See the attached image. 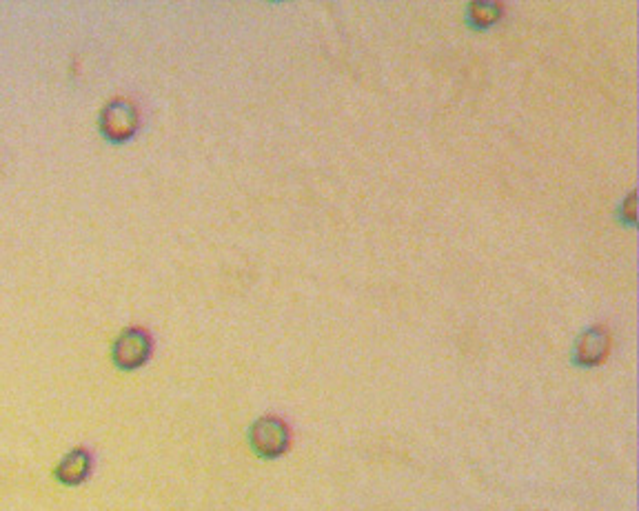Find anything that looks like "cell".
I'll return each instance as SVG.
<instances>
[{
	"mask_svg": "<svg viewBox=\"0 0 639 511\" xmlns=\"http://www.w3.org/2000/svg\"><path fill=\"white\" fill-rule=\"evenodd\" d=\"M154 354V338L142 327H127L111 345V360L120 372H136Z\"/></svg>",
	"mask_w": 639,
	"mask_h": 511,
	"instance_id": "6da1fadb",
	"label": "cell"
},
{
	"mask_svg": "<svg viewBox=\"0 0 639 511\" xmlns=\"http://www.w3.org/2000/svg\"><path fill=\"white\" fill-rule=\"evenodd\" d=\"M91 472H94V454L89 447L78 445L58 460L54 467V480L65 487L85 485Z\"/></svg>",
	"mask_w": 639,
	"mask_h": 511,
	"instance_id": "277c9868",
	"label": "cell"
},
{
	"mask_svg": "<svg viewBox=\"0 0 639 511\" xmlns=\"http://www.w3.org/2000/svg\"><path fill=\"white\" fill-rule=\"evenodd\" d=\"M471 16L478 20V25L480 27H484V25H491V23H495L497 18H500V5H495V3H475V5H471Z\"/></svg>",
	"mask_w": 639,
	"mask_h": 511,
	"instance_id": "8992f818",
	"label": "cell"
},
{
	"mask_svg": "<svg viewBox=\"0 0 639 511\" xmlns=\"http://www.w3.org/2000/svg\"><path fill=\"white\" fill-rule=\"evenodd\" d=\"M608 352V334L604 327H593L580 338V345H577V363L580 365H600L606 358Z\"/></svg>",
	"mask_w": 639,
	"mask_h": 511,
	"instance_id": "5b68a950",
	"label": "cell"
},
{
	"mask_svg": "<svg viewBox=\"0 0 639 511\" xmlns=\"http://www.w3.org/2000/svg\"><path fill=\"white\" fill-rule=\"evenodd\" d=\"M289 427L278 416H262L249 429V445L262 458H278L289 447Z\"/></svg>",
	"mask_w": 639,
	"mask_h": 511,
	"instance_id": "3957f363",
	"label": "cell"
},
{
	"mask_svg": "<svg viewBox=\"0 0 639 511\" xmlns=\"http://www.w3.org/2000/svg\"><path fill=\"white\" fill-rule=\"evenodd\" d=\"M140 127V116H138V107L131 103V100L125 98H116L111 100L103 107L98 118V129L103 138H107L109 143H127L136 136Z\"/></svg>",
	"mask_w": 639,
	"mask_h": 511,
	"instance_id": "7a4b0ae2",
	"label": "cell"
}]
</instances>
